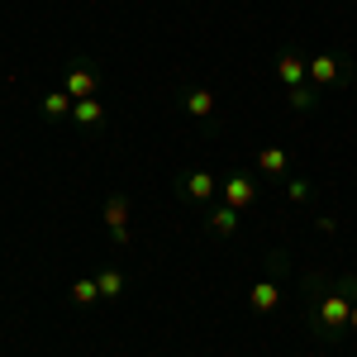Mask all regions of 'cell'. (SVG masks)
<instances>
[{"label": "cell", "instance_id": "19", "mask_svg": "<svg viewBox=\"0 0 357 357\" xmlns=\"http://www.w3.org/2000/svg\"><path fill=\"white\" fill-rule=\"evenodd\" d=\"M348 333H357V301H353V314H348Z\"/></svg>", "mask_w": 357, "mask_h": 357}, {"label": "cell", "instance_id": "3", "mask_svg": "<svg viewBox=\"0 0 357 357\" xmlns=\"http://www.w3.org/2000/svg\"><path fill=\"white\" fill-rule=\"evenodd\" d=\"M96 86H100V62L86 57V53L67 57V67H62V91H67L72 100H91Z\"/></svg>", "mask_w": 357, "mask_h": 357}, {"label": "cell", "instance_id": "10", "mask_svg": "<svg viewBox=\"0 0 357 357\" xmlns=\"http://www.w3.org/2000/svg\"><path fill=\"white\" fill-rule=\"evenodd\" d=\"M305 62H310V57H301V48H281V53H276V82L286 86V91L301 86L305 82Z\"/></svg>", "mask_w": 357, "mask_h": 357}, {"label": "cell", "instance_id": "11", "mask_svg": "<svg viewBox=\"0 0 357 357\" xmlns=\"http://www.w3.org/2000/svg\"><path fill=\"white\" fill-rule=\"evenodd\" d=\"M238 220H243V215H238L234 205H224V200L205 210V229H210L215 238H234V234H238Z\"/></svg>", "mask_w": 357, "mask_h": 357}, {"label": "cell", "instance_id": "9", "mask_svg": "<svg viewBox=\"0 0 357 357\" xmlns=\"http://www.w3.org/2000/svg\"><path fill=\"white\" fill-rule=\"evenodd\" d=\"M181 110L191 114V119H215V96H210V86H181Z\"/></svg>", "mask_w": 357, "mask_h": 357}, {"label": "cell", "instance_id": "8", "mask_svg": "<svg viewBox=\"0 0 357 357\" xmlns=\"http://www.w3.org/2000/svg\"><path fill=\"white\" fill-rule=\"evenodd\" d=\"M257 176H272V181H286L291 176V153L286 148H276V143H267V148H257V167H252Z\"/></svg>", "mask_w": 357, "mask_h": 357}, {"label": "cell", "instance_id": "13", "mask_svg": "<svg viewBox=\"0 0 357 357\" xmlns=\"http://www.w3.org/2000/svg\"><path fill=\"white\" fill-rule=\"evenodd\" d=\"M96 286H100V301H119L129 291V276L119 272V267H100L96 272Z\"/></svg>", "mask_w": 357, "mask_h": 357}, {"label": "cell", "instance_id": "17", "mask_svg": "<svg viewBox=\"0 0 357 357\" xmlns=\"http://www.w3.org/2000/svg\"><path fill=\"white\" fill-rule=\"evenodd\" d=\"M286 195H291L296 205H305V200L314 195V186H310V176H296V172H291V176H286Z\"/></svg>", "mask_w": 357, "mask_h": 357}, {"label": "cell", "instance_id": "1", "mask_svg": "<svg viewBox=\"0 0 357 357\" xmlns=\"http://www.w3.org/2000/svg\"><path fill=\"white\" fill-rule=\"evenodd\" d=\"M301 291H305V329H310V338L324 343V348H338L357 301V272H343V276L305 272Z\"/></svg>", "mask_w": 357, "mask_h": 357}, {"label": "cell", "instance_id": "18", "mask_svg": "<svg viewBox=\"0 0 357 357\" xmlns=\"http://www.w3.org/2000/svg\"><path fill=\"white\" fill-rule=\"evenodd\" d=\"M314 229L319 234H338V215H314Z\"/></svg>", "mask_w": 357, "mask_h": 357}, {"label": "cell", "instance_id": "14", "mask_svg": "<svg viewBox=\"0 0 357 357\" xmlns=\"http://www.w3.org/2000/svg\"><path fill=\"white\" fill-rule=\"evenodd\" d=\"M72 105H77V100H72L62 86H53V91L43 96V105H38V110H43V119H53V124H57V119H72Z\"/></svg>", "mask_w": 357, "mask_h": 357}, {"label": "cell", "instance_id": "4", "mask_svg": "<svg viewBox=\"0 0 357 357\" xmlns=\"http://www.w3.org/2000/svg\"><path fill=\"white\" fill-rule=\"evenodd\" d=\"M220 200L224 205H234L238 215L257 205V172H243V167H234L229 176L220 181Z\"/></svg>", "mask_w": 357, "mask_h": 357}, {"label": "cell", "instance_id": "5", "mask_svg": "<svg viewBox=\"0 0 357 357\" xmlns=\"http://www.w3.org/2000/svg\"><path fill=\"white\" fill-rule=\"evenodd\" d=\"M348 62L343 57H333V53H314L310 62H305V82L310 86H319V91H329V86H348Z\"/></svg>", "mask_w": 357, "mask_h": 357}, {"label": "cell", "instance_id": "7", "mask_svg": "<svg viewBox=\"0 0 357 357\" xmlns=\"http://www.w3.org/2000/svg\"><path fill=\"white\" fill-rule=\"evenodd\" d=\"M100 220H105V229H110V243L114 248H129V195L124 191H110L105 195V210H100Z\"/></svg>", "mask_w": 357, "mask_h": 357}, {"label": "cell", "instance_id": "6", "mask_svg": "<svg viewBox=\"0 0 357 357\" xmlns=\"http://www.w3.org/2000/svg\"><path fill=\"white\" fill-rule=\"evenodd\" d=\"M176 191L186 195L191 205H215L220 181H215V172H210V167H186V172L176 176Z\"/></svg>", "mask_w": 357, "mask_h": 357}, {"label": "cell", "instance_id": "16", "mask_svg": "<svg viewBox=\"0 0 357 357\" xmlns=\"http://www.w3.org/2000/svg\"><path fill=\"white\" fill-rule=\"evenodd\" d=\"M67 296H72V305H96L100 301V286H96V276H77V281H72V286H67Z\"/></svg>", "mask_w": 357, "mask_h": 357}, {"label": "cell", "instance_id": "12", "mask_svg": "<svg viewBox=\"0 0 357 357\" xmlns=\"http://www.w3.org/2000/svg\"><path fill=\"white\" fill-rule=\"evenodd\" d=\"M72 124H77V129H100V124H105V105H100L96 96H91V100H77V105H72Z\"/></svg>", "mask_w": 357, "mask_h": 357}, {"label": "cell", "instance_id": "15", "mask_svg": "<svg viewBox=\"0 0 357 357\" xmlns=\"http://www.w3.org/2000/svg\"><path fill=\"white\" fill-rule=\"evenodd\" d=\"M286 105H291L296 114H310L314 105H319V86H310V82L291 86V91H286Z\"/></svg>", "mask_w": 357, "mask_h": 357}, {"label": "cell", "instance_id": "2", "mask_svg": "<svg viewBox=\"0 0 357 357\" xmlns=\"http://www.w3.org/2000/svg\"><path fill=\"white\" fill-rule=\"evenodd\" d=\"M286 272H291V252L276 248L272 257H267V272L257 276L252 291H248V310H252L257 319H267V314L281 310V281H286Z\"/></svg>", "mask_w": 357, "mask_h": 357}]
</instances>
